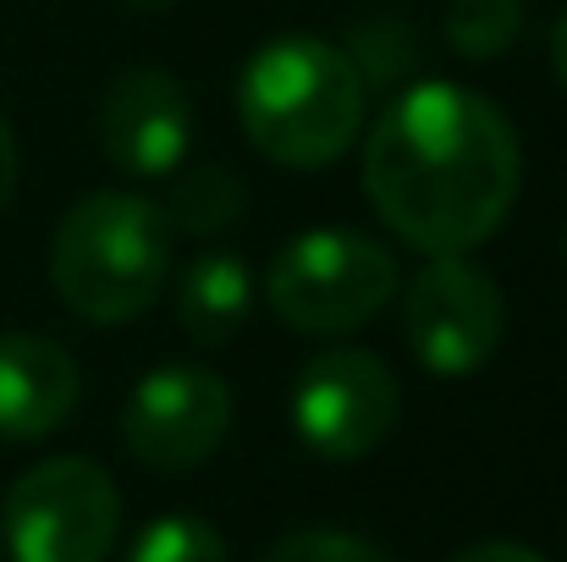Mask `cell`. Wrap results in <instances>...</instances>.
<instances>
[{
    "instance_id": "cell-1",
    "label": "cell",
    "mask_w": 567,
    "mask_h": 562,
    "mask_svg": "<svg viewBox=\"0 0 567 562\" xmlns=\"http://www.w3.org/2000/svg\"><path fill=\"white\" fill-rule=\"evenodd\" d=\"M524 150L507 111L446 78L402 89L364 144V193L419 254H474L518 204Z\"/></svg>"
},
{
    "instance_id": "cell-2",
    "label": "cell",
    "mask_w": 567,
    "mask_h": 562,
    "mask_svg": "<svg viewBox=\"0 0 567 562\" xmlns=\"http://www.w3.org/2000/svg\"><path fill=\"white\" fill-rule=\"evenodd\" d=\"M237 116L265 161L315 172L342 161L364 133L370 83L342 44L320 33H276L243 61Z\"/></svg>"
},
{
    "instance_id": "cell-3",
    "label": "cell",
    "mask_w": 567,
    "mask_h": 562,
    "mask_svg": "<svg viewBox=\"0 0 567 562\" xmlns=\"http://www.w3.org/2000/svg\"><path fill=\"white\" fill-rule=\"evenodd\" d=\"M172 276V221L144 193H89L78 198L50 243V282L61 304L89 326L138 320Z\"/></svg>"
},
{
    "instance_id": "cell-4",
    "label": "cell",
    "mask_w": 567,
    "mask_h": 562,
    "mask_svg": "<svg viewBox=\"0 0 567 562\" xmlns=\"http://www.w3.org/2000/svg\"><path fill=\"white\" fill-rule=\"evenodd\" d=\"M391 293H396L391 248L348 226H320L292 237L265 276V298L276 320L303 337L359 331L391 304Z\"/></svg>"
},
{
    "instance_id": "cell-5",
    "label": "cell",
    "mask_w": 567,
    "mask_h": 562,
    "mask_svg": "<svg viewBox=\"0 0 567 562\" xmlns=\"http://www.w3.org/2000/svg\"><path fill=\"white\" fill-rule=\"evenodd\" d=\"M122 535V491L94 458H44L6 497L11 562H105Z\"/></svg>"
},
{
    "instance_id": "cell-6",
    "label": "cell",
    "mask_w": 567,
    "mask_h": 562,
    "mask_svg": "<svg viewBox=\"0 0 567 562\" xmlns=\"http://www.w3.org/2000/svg\"><path fill=\"white\" fill-rule=\"evenodd\" d=\"M292 430L309 452L353 463L375 452L396 425L402 391L391 365L370 348H320L292 380Z\"/></svg>"
},
{
    "instance_id": "cell-7",
    "label": "cell",
    "mask_w": 567,
    "mask_h": 562,
    "mask_svg": "<svg viewBox=\"0 0 567 562\" xmlns=\"http://www.w3.org/2000/svg\"><path fill=\"white\" fill-rule=\"evenodd\" d=\"M402 331L413 359L430 375H474L491 365L507 331L502 287L463 254H430V265L408 282Z\"/></svg>"
},
{
    "instance_id": "cell-8",
    "label": "cell",
    "mask_w": 567,
    "mask_h": 562,
    "mask_svg": "<svg viewBox=\"0 0 567 562\" xmlns=\"http://www.w3.org/2000/svg\"><path fill=\"white\" fill-rule=\"evenodd\" d=\"M226 430H231V386L204 365L150 370L122 408L127 452L144 469H166V474H183L215 458Z\"/></svg>"
},
{
    "instance_id": "cell-9",
    "label": "cell",
    "mask_w": 567,
    "mask_h": 562,
    "mask_svg": "<svg viewBox=\"0 0 567 562\" xmlns=\"http://www.w3.org/2000/svg\"><path fill=\"white\" fill-rule=\"evenodd\" d=\"M100 150L116 172L150 183L172 177L193 150V100L161 67L122 72L100 100Z\"/></svg>"
},
{
    "instance_id": "cell-10",
    "label": "cell",
    "mask_w": 567,
    "mask_h": 562,
    "mask_svg": "<svg viewBox=\"0 0 567 562\" xmlns=\"http://www.w3.org/2000/svg\"><path fill=\"white\" fill-rule=\"evenodd\" d=\"M78 365L55 337H0V441H44L78 408Z\"/></svg>"
},
{
    "instance_id": "cell-11",
    "label": "cell",
    "mask_w": 567,
    "mask_h": 562,
    "mask_svg": "<svg viewBox=\"0 0 567 562\" xmlns=\"http://www.w3.org/2000/svg\"><path fill=\"white\" fill-rule=\"evenodd\" d=\"M254 315V276L243 265V254L231 248H209L183 270L177 287V320L198 348H226Z\"/></svg>"
},
{
    "instance_id": "cell-12",
    "label": "cell",
    "mask_w": 567,
    "mask_h": 562,
    "mask_svg": "<svg viewBox=\"0 0 567 562\" xmlns=\"http://www.w3.org/2000/svg\"><path fill=\"white\" fill-rule=\"evenodd\" d=\"M248 193L243 183L220 166V161H198V166H177L172 172V193H166V221L172 232H193V237H215L243 215Z\"/></svg>"
},
{
    "instance_id": "cell-13",
    "label": "cell",
    "mask_w": 567,
    "mask_h": 562,
    "mask_svg": "<svg viewBox=\"0 0 567 562\" xmlns=\"http://www.w3.org/2000/svg\"><path fill=\"white\" fill-rule=\"evenodd\" d=\"M441 33L468 61H496L524 33V0H446Z\"/></svg>"
},
{
    "instance_id": "cell-14",
    "label": "cell",
    "mask_w": 567,
    "mask_h": 562,
    "mask_svg": "<svg viewBox=\"0 0 567 562\" xmlns=\"http://www.w3.org/2000/svg\"><path fill=\"white\" fill-rule=\"evenodd\" d=\"M122 562H231L226 552V535L193 513H172V519H155Z\"/></svg>"
},
{
    "instance_id": "cell-15",
    "label": "cell",
    "mask_w": 567,
    "mask_h": 562,
    "mask_svg": "<svg viewBox=\"0 0 567 562\" xmlns=\"http://www.w3.org/2000/svg\"><path fill=\"white\" fill-rule=\"evenodd\" d=\"M259 562H391L375 541L348 535V530H298L287 541H276Z\"/></svg>"
},
{
    "instance_id": "cell-16",
    "label": "cell",
    "mask_w": 567,
    "mask_h": 562,
    "mask_svg": "<svg viewBox=\"0 0 567 562\" xmlns=\"http://www.w3.org/2000/svg\"><path fill=\"white\" fill-rule=\"evenodd\" d=\"M452 562H546L535 546H518V541H480L468 552H457Z\"/></svg>"
},
{
    "instance_id": "cell-17",
    "label": "cell",
    "mask_w": 567,
    "mask_h": 562,
    "mask_svg": "<svg viewBox=\"0 0 567 562\" xmlns=\"http://www.w3.org/2000/svg\"><path fill=\"white\" fill-rule=\"evenodd\" d=\"M11 193H17V139H11V127L0 116V215H6Z\"/></svg>"
},
{
    "instance_id": "cell-18",
    "label": "cell",
    "mask_w": 567,
    "mask_h": 562,
    "mask_svg": "<svg viewBox=\"0 0 567 562\" xmlns=\"http://www.w3.org/2000/svg\"><path fill=\"white\" fill-rule=\"evenodd\" d=\"M551 67H557V78L567 83V11L557 17V28H551Z\"/></svg>"
},
{
    "instance_id": "cell-19",
    "label": "cell",
    "mask_w": 567,
    "mask_h": 562,
    "mask_svg": "<svg viewBox=\"0 0 567 562\" xmlns=\"http://www.w3.org/2000/svg\"><path fill=\"white\" fill-rule=\"evenodd\" d=\"M127 6H138V11H161V6H172V0H127Z\"/></svg>"
},
{
    "instance_id": "cell-20",
    "label": "cell",
    "mask_w": 567,
    "mask_h": 562,
    "mask_svg": "<svg viewBox=\"0 0 567 562\" xmlns=\"http://www.w3.org/2000/svg\"><path fill=\"white\" fill-rule=\"evenodd\" d=\"M563 259H567V232H563Z\"/></svg>"
}]
</instances>
